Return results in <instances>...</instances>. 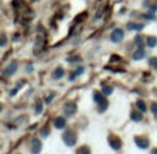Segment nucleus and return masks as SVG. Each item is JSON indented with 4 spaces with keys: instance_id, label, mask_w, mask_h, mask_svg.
I'll use <instances>...</instances> for the list:
<instances>
[{
    "instance_id": "obj_1",
    "label": "nucleus",
    "mask_w": 157,
    "mask_h": 154,
    "mask_svg": "<svg viewBox=\"0 0 157 154\" xmlns=\"http://www.w3.org/2000/svg\"><path fill=\"white\" fill-rule=\"evenodd\" d=\"M62 139H63V142L66 143L68 146H75L76 145V142H77V136L75 135V132L73 131H66L65 134H63V136H62Z\"/></svg>"
},
{
    "instance_id": "obj_2",
    "label": "nucleus",
    "mask_w": 157,
    "mask_h": 154,
    "mask_svg": "<svg viewBox=\"0 0 157 154\" xmlns=\"http://www.w3.org/2000/svg\"><path fill=\"white\" fill-rule=\"evenodd\" d=\"M17 68H18V62L13 61L6 69H4V70H3V74H4V76H7V77H10V76H13V74L17 72Z\"/></svg>"
},
{
    "instance_id": "obj_3",
    "label": "nucleus",
    "mask_w": 157,
    "mask_h": 154,
    "mask_svg": "<svg viewBox=\"0 0 157 154\" xmlns=\"http://www.w3.org/2000/svg\"><path fill=\"white\" fill-rule=\"evenodd\" d=\"M123 37H124V32L121 31V29H114L112 32V35H110V40L113 43H119V41L123 40Z\"/></svg>"
},
{
    "instance_id": "obj_4",
    "label": "nucleus",
    "mask_w": 157,
    "mask_h": 154,
    "mask_svg": "<svg viewBox=\"0 0 157 154\" xmlns=\"http://www.w3.org/2000/svg\"><path fill=\"white\" fill-rule=\"evenodd\" d=\"M76 111H77V105H76L75 102H69V103L65 105V113L68 116H73Z\"/></svg>"
},
{
    "instance_id": "obj_5",
    "label": "nucleus",
    "mask_w": 157,
    "mask_h": 154,
    "mask_svg": "<svg viewBox=\"0 0 157 154\" xmlns=\"http://www.w3.org/2000/svg\"><path fill=\"white\" fill-rule=\"evenodd\" d=\"M135 143L139 149H147L149 147V140L146 138H135Z\"/></svg>"
},
{
    "instance_id": "obj_6",
    "label": "nucleus",
    "mask_w": 157,
    "mask_h": 154,
    "mask_svg": "<svg viewBox=\"0 0 157 154\" xmlns=\"http://www.w3.org/2000/svg\"><path fill=\"white\" fill-rule=\"evenodd\" d=\"M109 145L114 149V150H119L121 147V140H120L119 138H114V136H110L109 138Z\"/></svg>"
},
{
    "instance_id": "obj_7",
    "label": "nucleus",
    "mask_w": 157,
    "mask_h": 154,
    "mask_svg": "<svg viewBox=\"0 0 157 154\" xmlns=\"http://www.w3.org/2000/svg\"><path fill=\"white\" fill-rule=\"evenodd\" d=\"M41 150V143L39 139H33L32 140V153L33 154H39Z\"/></svg>"
},
{
    "instance_id": "obj_8",
    "label": "nucleus",
    "mask_w": 157,
    "mask_h": 154,
    "mask_svg": "<svg viewBox=\"0 0 157 154\" xmlns=\"http://www.w3.org/2000/svg\"><path fill=\"white\" fill-rule=\"evenodd\" d=\"M65 124H66V121H65L63 117H57L54 120V125H55V128H58V130H62L63 127H65Z\"/></svg>"
},
{
    "instance_id": "obj_9",
    "label": "nucleus",
    "mask_w": 157,
    "mask_h": 154,
    "mask_svg": "<svg viewBox=\"0 0 157 154\" xmlns=\"http://www.w3.org/2000/svg\"><path fill=\"white\" fill-rule=\"evenodd\" d=\"M145 56V51H143V48H139L137 52H134V55H132V58L135 59V61H139V59H142Z\"/></svg>"
},
{
    "instance_id": "obj_10",
    "label": "nucleus",
    "mask_w": 157,
    "mask_h": 154,
    "mask_svg": "<svg viewBox=\"0 0 157 154\" xmlns=\"http://www.w3.org/2000/svg\"><path fill=\"white\" fill-rule=\"evenodd\" d=\"M131 120H134V121H141L142 120V111H132Z\"/></svg>"
},
{
    "instance_id": "obj_11",
    "label": "nucleus",
    "mask_w": 157,
    "mask_h": 154,
    "mask_svg": "<svg viewBox=\"0 0 157 154\" xmlns=\"http://www.w3.org/2000/svg\"><path fill=\"white\" fill-rule=\"evenodd\" d=\"M63 76V69H61V68H58L54 73H52V77L55 79V80H58V79H61Z\"/></svg>"
},
{
    "instance_id": "obj_12",
    "label": "nucleus",
    "mask_w": 157,
    "mask_h": 154,
    "mask_svg": "<svg viewBox=\"0 0 157 154\" xmlns=\"http://www.w3.org/2000/svg\"><path fill=\"white\" fill-rule=\"evenodd\" d=\"M128 28L130 29H134V31H142L143 29V25L142 24H128Z\"/></svg>"
},
{
    "instance_id": "obj_13",
    "label": "nucleus",
    "mask_w": 157,
    "mask_h": 154,
    "mask_svg": "<svg viewBox=\"0 0 157 154\" xmlns=\"http://www.w3.org/2000/svg\"><path fill=\"white\" fill-rule=\"evenodd\" d=\"M76 154H91V151H90V149L87 146H82L80 149H77Z\"/></svg>"
},
{
    "instance_id": "obj_14",
    "label": "nucleus",
    "mask_w": 157,
    "mask_h": 154,
    "mask_svg": "<svg viewBox=\"0 0 157 154\" xmlns=\"http://www.w3.org/2000/svg\"><path fill=\"white\" fill-rule=\"evenodd\" d=\"M147 45H149V47H156L157 45V39L156 37H153V36L147 37Z\"/></svg>"
},
{
    "instance_id": "obj_15",
    "label": "nucleus",
    "mask_w": 157,
    "mask_h": 154,
    "mask_svg": "<svg viewBox=\"0 0 157 154\" xmlns=\"http://www.w3.org/2000/svg\"><path fill=\"white\" fill-rule=\"evenodd\" d=\"M112 92H113V88H112V87H109V85L102 87V94H103V95H110Z\"/></svg>"
},
{
    "instance_id": "obj_16",
    "label": "nucleus",
    "mask_w": 157,
    "mask_h": 154,
    "mask_svg": "<svg viewBox=\"0 0 157 154\" xmlns=\"http://www.w3.org/2000/svg\"><path fill=\"white\" fill-rule=\"evenodd\" d=\"M94 99H95V102H97L98 105H99L101 102H103V100H105V99H103V96H102V94H101V92H95V94H94Z\"/></svg>"
},
{
    "instance_id": "obj_17",
    "label": "nucleus",
    "mask_w": 157,
    "mask_h": 154,
    "mask_svg": "<svg viewBox=\"0 0 157 154\" xmlns=\"http://www.w3.org/2000/svg\"><path fill=\"white\" fill-rule=\"evenodd\" d=\"M137 107H138V109L142 111V113H145V111H146V105H145L143 100H138V102H137Z\"/></svg>"
},
{
    "instance_id": "obj_18",
    "label": "nucleus",
    "mask_w": 157,
    "mask_h": 154,
    "mask_svg": "<svg viewBox=\"0 0 157 154\" xmlns=\"http://www.w3.org/2000/svg\"><path fill=\"white\" fill-rule=\"evenodd\" d=\"M135 44H138L139 48H142V47H143V37H142V36H137V37H135Z\"/></svg>"
},
{
    "instance_id": "obj_19",
    "label": "nucleus",
    "mask_w": 157,
    "mask_h": 154,
    "mask_svg": "<svg viewBox=\"0 0 157 154\" xmlns=\"http://www.w3.org/2000/svg\"><path fill=\"white\" fill-rule=\"evenodd\" d=\"M106 109H107V100L105 99L103 102H101V103H99V111H101V113H103Z\"/></svg>"
},
{
    "instance_id": "obj_20",
    "label": "nucleus",
    "mask_w": 157,
    "mask_h": 154,
    "mask_svg": "<svg viewBox=\"0 0 157 154\" xmlns=\"http://www.w3.org/2000/svg\"><path fill=\"white\" fill-rule=\"evenodd\" d=\"M149 63H150L152 68H154L157 70V58L154 56V58H150V61H149Z\"/></svg>"
},
{
    "instance_id": "obj_21",
    "label": "nucleus",
    "mask_w": 157,
    "mask_h": 154,
    "mask_svg": "<svg viewBox=\"0 0 157 154\" xmlns=\"http://www.w3.org/2000/svg\"><path fill=\"white\" fill-rule=\"evenodd\" d=\"M43 44H44V39H43V37L39 36L37 39H36V47H41Z\"/></svg>"
},
{
    "instance_id": "obj_22",
    "label": "nucleus",
    "mask_w": 157,
    "mask_h": 154,
    "mask_svg": "<svg viewBox=\"0 0 157 154\" xmlns=\"http://www.w3.org/2000/svg\"><path fill=\"white\" fill-rule=\"evenodd\" d=\"M48 134H50L48 128H46V130H41V131H40V136H41V138H47V136H48Z\"/></svg>"
},
{
    "instance_id": "obj_23",
    "label": "nucleus",
    "mask_w": 157,
    "mask_h": 154,
    "mask_svg": "<svg viewBox=\"0 0 157 154\" xmlns=\"http://www.w3.org/2000/svg\"><path fill=\"white\" fill-rule=\"evenodd\" d=\"M36 113H41V102H40V100H39L37 102V105H36Z\"/></svg>"
},
{
    "instance_id": "obj_24",
    "label": "nucleus",
    "mask_w": 157,
    "mask_h": 154,
    "mask_svg": "<svg viewBox=\"0 0 157 154\" xmlns=\"http://www.w3.org/2000/svg\"><path fill=\"white\" fill-rule=\"evenodd\" d=\"M83 72H84V69H83V68H77V70L75 72V76H80Z\"/></svg>"
},
{
    "instance_id": "obj_25",
    "label": "nucleus",
    "mask_w": 157,
    "mask_h": 154,
    "mask_svg": "<svg viewBox=\"0 0 157 154\" xmlns=\"http://www.w3.org/2000/svg\"><path fill=\"white\" fill-rule=\"evenodd\" d=\"M152 111H153V113H157V103H153V105H152Z\"/></svg>"
},
{
    "instance_id": "obj_26",
    "label": "nucleus",
    "mask_w": 157,
    "mask_h": 154,
    "mask_svg": "<svg viewBox=\"0 0 157 154\" xmlns=\"http://www.w3.org/2000/svg\"><path fill=\"white\" fill-rule=\"evenodd\" d=\"M52 98H54V95H50L48 98L46 99V103H50V102H51V99H52Z\"/></svg>"
},
{
    "instance_id": "obj_27",
    "label": "nucleus",
    "mask_w": 157,
    "mask_h": 154,
    "mask_svg": "<svg viewBox=\"0 0 157 154\" xmlns=\"http://www.w3.org/2000/svg\"><path fill=\"white\" fill-rule=\"evenodd\" d=\"M1 45H3V47L6 45V36H3V37H1Z\"/></svg>"
},
{
    "instance_id": "obj_28",
    "label": "nucleus",
    "mask_w": 157,
    "mask_h": 154,
    "mask_svg": "<svg viewBox=\"0 0 157 154\" xmlns=\"http://www.w3.org/2000/svg\"><path fill=\"white\" fill-rule=\"evenodd\" d=\"M26 72H29V73L32 72V63H29V65H28V69H26Z\"/></svg>"
},
{
    "instance_id": "obj_29",
    "label": "nucleus",
    "mask_w": 157,
    "mask_h": 154,
    "mask_svg": "<svg viewBox=\"0 0 157 154\" xmlns=\"http://www.w3.org/2000/svg\"><path fill=\"white\" fill-rule=\"evenodd\" d=\"M15 94H17V90H13V91L10 92V95H15Z\"/></svg>"
},
{
    "instance_id": "obj_30",
    "label": "nucleus",
    "mask_w": 157,
    "mask_h": 154,
    "mask_svg": "<svg viewBox=\"0 0 157 154\" xmlns=\"http://www.w3.org/2000/svg\"><path fill=\"white\" fill-rule=\"evenodd\" d=\"M152 154H157V149H154V150L152 151Z\"/></svg>"
}]
</instances>
